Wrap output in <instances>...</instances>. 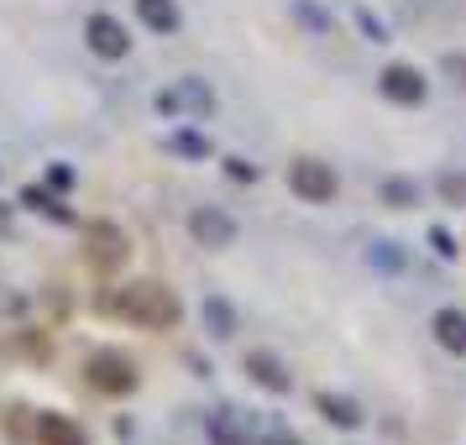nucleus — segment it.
Wrapping results in <instances>:
<instances>
[{
  "label": "nucleus",
  "instance_id": "obj_3",
  "mask_svg": "<svg viewBox=\"0 0 466 445\" xmlns=\"http://www.w3.org/2000/svg\"><path fill=\"white\" fill-rule=\"evenodd\" d=\"M16 435H26L32 445H89V435L79 424L68 420V414H53V409H16V420H11Z\"/></svg>",
  "mask_w": 466,
  "mask_h": 445
},
{
  "label": "nucleus",
  "instance_id": "obj_17",
  "mask_svg": "<svg viewBox=\"0 0 466 445\" xmlns=\"http://www.w3.org/2000/svg\"><path fill=\"white\" fill-rule=\"evenodd\" d=\"M382 205H388V210H414V205H420V184L403 178V173L382 178Z\"/></svg>",
  "mask_w": 466,
  "mask_h": 445
},
{
  "label": "nucleus",
  "instance_id": "obj_21",
  "mask_svg": "<svg viewBox=\"0 0 466 445\" xmlns=\"http://www.w3.org/2000/svg\"><path fill=\"white\" fill-rule=\"evenodd\" d=\"M441 199L445 205H466V173H441Z\"/></svg>",
  "mask_w": 466,
  "mask_h": 445
},
{
  "label": "nucleus",
  "instance_id": "obj_1",
  "mask_svg": "<svg viewBox=\"0 0 466 445\" xmlns=\"http://www.w3.org/2000/svg\"><path fill=\"white\" fill-rule=\"evenodd\" d=\"M106 315L127 319L137 330H173V325L184 319V304H178V294H173L168 283H157V278H131L116 294H106Z\"/></svg>",
  "mask_w": 466,
  "mask_h": 445
},
{
  "label": "nucleus",
  "instance_id": "obj_22",
  "mask_svg": "<svg viewBox=\"0 0 466 445\" xmlns=\"http://www.w3.org/2000/svg\"><path fill=\"white\" fill-rule=\"evenodd\" d=\"M430 247H435V257H445V262L461 252V247H456V236L445 231V226H430Z\"/></svg>",
  "mask_w": 466,
  "mask_h": 445
},
{
  "label": "nucleus",
  "instance_id": "obj_23",
  "mask_svg": "<svg viewBox=\"0 0 466 445\" xmlns=\"http://www.w3.org/2000/svg\"><path fill=\"white\" fill-rule=\"evenodd\" d=\"M357 26H361V37H367V43H388V26H382L372 11H357Z\"/></svg>",
  "mask_w": 466,
  "mask_h": 445
},
{
  "label": "nucleus",
  "instance_id": "obj_9",
  "mask_svg": "<svg viewBox=\"0 0 466 445\" xmlns=\"http://www.w3.org/2000/svg\"><path fill=\"white\" fill-rule=\"evenodd\" d=\"M189 236L199 247H210V252H226L236 241V220L220 210V205H199V210L189 215Z\"/></svg>",
  "mask_w": 466,
  "mask_h": 445
},
{
  "label": "nucleus",
  "instance_id": "obj_24",
  "mask_svg": "<svg viewBox=\"0 0 466 445\" xmlns=\"http://www.w3.org/2000/svg\"><path fill=\"white\" fill-rule=\"evenodd\" d=\"M226 173L236 184H257V163H247V157H226Z\"/></svg>",
  "mask_w": 466,
  "mask_h": 445
},
{
  "label": "nucleus",
  "instance_id": "obj_28",
  "mask_svg": "<svg viewBox=\"0 0 466 445\" xmlns=\"http://www.w3.org/2000/svg\"><path fill=\"white\" fill-rule=\"evenodd\" d=\"M445 74H456V79L466 85V58L461 53H445Z\"/></svg>",
  "mask_w": 466,
  "mask_h": 445
},
{
  "label": "nucleus",
  "instance_id": "obj_19",
  "mask_svg": "<svg viewBox=\"0 0 466 445\" xmlns=\"http://www.w3.org/2000/svg\"><path fill=\"white\" fill-rule=\"evenodd\" d=\"M367 262H372L378 273H403V262H409V252H403L399 241H372V252H367Z\"/></svg>",
  "mask_w": 466,
  "mask_h": 445
},
{
  "label": "nucleus",
  "instance_id": "obj_6",
  "mask_svg": "<svg viewBox=\"0 0 466 445\" xmlns=\"http://www.w3.org/2000/svg\"><path fill=\"white\" fill-rule=\"evenodd\" d=\"M85 382L95 388V393H110V399H121V393H137V367H131L121 351H95L85 367Z\"/></svg>",
  "mask_w": 466,
  "mask_h": 445
},
{
  "label": "nucleus",
  "instance_id": "obj_12",
  "mask_svg": "<svg viewBox=\"0 0 466 445\" xmlns=\"http://www.w3.org/2000/svg\"><path fill=\"white\" fill-rule=\"evenodd\" d=\"M137 16H142V26H147V32H157V37H173V32L184 26L178 0H137Z\"/></svg>",
  "mask_w": 466,
  "mask_h": 445
},
{
  "label": "nucleus",
  "instance_id": "obj_18",
  "mask_svg": "<svg viewBox=\"0 0 466 445\" xmlns=\"http://www.w3.org/2000/svg\"><path fill=\"white\" fill-rule=\"evenodd\" d=\"M163 147H168V152H178V157H194V163H205V157L215 152L205 131H173V137L163 142Z\"/></svg>",
  "mask_w": 466,
  "mask_h": 445
},
{
  "label": "nucleus",
  "instance_id": "obj_8",
  "mask_svg": "<svg viewBox=\"0 0 466 445\" xmlns=\"http://www.w3.org/2000/svg\"><path fill=\"white\" fill-rule=\"evenodd\" d=\"M378 89H382V100H393V106H424L430 79H424L414 64H388L378 74Z\"/></svg>",
  "mask_w": 466,
  "mask_h": 445
},
{
  "label": "nucleus",
  "instance_id": "obj_26",
  "mask_svg": "<svg viewBox=\"0 0 466 445\" xmlns=\"http://www.w3.org/2000/svg\"><path fill=\"white\" fill-rule=\"evenodd\" d=\"M257 445H304V440H299V435H289V430H268Z\"/></svg>",
  "mask_w": 466,
  "mask_h": 445
},
{
  "label": "nucleus",
  "instance_id": "obj_27",
  "mask_svg": "<svg viewBox=\"0 0 466 445\" xmlns=\"http://www.w3.org/2000/svg\"><path fill=\"white\" fill-rule=\"evenodd\" d=\"M47 184H53V189H68V184H74V168H64V163L47 168Z\"/></svg>",
  "mask_w": 466,
  "mask_h": 445
},
{
  "label": "nucleus",
  "instance_id": "obj_4",
  "mask_svg": "<svg viewBox=\"0 0 466 445\" xmlns=\"http://www.w3.org/2000/svg\"><path fill=\"white\" fill-rule=\"evenodd\" d=\"M152 110L157 116H168V121H178V116H189V121H205L215 110V89L205 85V79H178V85L157 89L152 95Z\"/></svg>",
  "mask_w": 466,
  "mask_h": 445
},
{
  "label": "nucleus",
  "instance_id": "obj_5",
  "mask_svg": "<svg viewBox=\"0 0 466 445\" xmlns=\"http://www.w3.org/2000/svg\"><path fill=\"white\" fill-rule=\"evenodd\" d=\"M289 189L304 199V205H330L340 194V178L330 163H319V157H294L289 163Z\"/></svg>",
  "mask_w": 466,
  "mask_h": 445
},
{
  "label": "nucleus",
  "instance_id": "obj_10",
  "mask_svg": "<svg viewBox=\"0 0 466 445\" xmlns=\"http://www.w3.org/2000/svg\"><path fill=\"white\" fill-rule=\"evenodd\" d=\"M241 372L262 388V393H289L294 388V372H289V361L273 357V351H247L241 357Z\"/></svg>",
  "mask_w": 466,
  "mask_h": 445
},
{
  "label": "nucleus",
  "instance_id": "obj_13",
  "mask_svg": "<svg viewBox=\"0 0 466 445\" xmlns=\"http://www.w3.org/2000/svg\"><path fill=\"white\" fill-rule=\"evenodd\" d=\"M315 409H319V420L336 424V430H361V424H367V414H361L351 399H340V393H319Z\"/></svg>",
  "mask_w": 466,
  "mask_h": 445
},
{
  "label": "nucleus",
  "instance_id": "obj_15",
  "mask_svg": "<svg viewBox=\"0 0 466 445\" xmlns=\"http://www.w3.org/2000/svg\"><path fill=\"white\" fill-rule=\"evenodd\" d=\"M247 440H252L247 414H236V409H220V414H210V445H247Z\"/></svg>",
  "mask_w": 466,
  "mask_h": 445
},
{
  "label": "nucleus",
  "instance_id": "obj_2",
  "mask_svg": "<svg viewBox=\"0 0 466 445\" xmlns=\"http://www.w3.org/2000/svg\"><path fill=\"white\" fill-rule=\"evenodd\" d=\"M85 257H89V268H95L100 278H116L121 268H127V257H131L127 231H121L116 220H89L85 226Z\"/></svg>",
  "mask_w": 466,
  "mask_h": 445
},
{
  "label": "nucleus",
  "instance_id": "obj_11",
  "mask_svg": "<svg viewBox=\"0 0 466 445\" xmlns=\"http://www.w3.org/2000/svg\"><path fill=\"white\" fill-rule=\"evenodd\" d=\"M199 319H205V330H210L215 340H231L236 330H241V315H236V304H231V298H220V294H210L205 304H199Z\"/></svg>",
  "mask_w": 466,
  "mask_h": 445
},
{
  "label": "nucleus",
  "instance_id": "obj_16",
  "mask_svg": "<svg viewBox=\"0 0 466 445\" xmlns=\"http://www.w3.org/2000/svg\"><path fill=\"white\" fill-rule=\"evenodd\" d=\"M22 210H37V215H47V220H58V226L74 220V210H64V199H53V194L37 189V184H26L22 189Z\"/></svg>",
  "mask_w": 466,
  "mask_h": 445
},
{
  "label": "nucleus",
  "instance_id": "obj_14",
  "mask_svg": "<svg viewBox=\"0 0 466 445\" xmlns=\"http://www.w3.org/2000/svg\"><path fill=\"white\" fill-rule=\"evenodd\" d=\"M430 330H435V340L451 357H466V315L461 309H441V315L430 319Z\"/></svg>",
  "mask_w": 466,
  "mask_h": 445
},
{
  "label": "nucleus",
  "instance_id": "obj_7",
  "mask_svg": "<svg viewBox=\"0 0 466 445\" xmlns=\"http://www.w3.org/2000/svg\"><path fill=\"white\" fill-rule=\"evenodd\" d=\"M85 43H89L95 58H110V64H116V58H127L131 53V32L116 22L110 11H95V16L85 22Z\"/></svg>",
  "mask_w": 466,
  "mask_h": 445
},
{
  "label": "nucleus",
  "instance_id": "obj_20",
  "mask_svg": "<svg viewBox=\"0 0 466 445\" xmlns=\"http://www.w3.org/2000/svg\"><path fill=\"white\" fill-rule=\"evenodd\" d=\"M294 16H299V22H304V26H309L315 37H330V16L319 11L315 0H294Z\"/></svg>",
  "mask_w": 466,
  "mask_h": 445
},
{
  "label": "nucleus",
  "instance_id": "obj_25",
  "mask_svg": "<svg viewBox=\"0 0 466 445\" xmlns=\"http://www.w3.org/2000/svg\"><path fill=\"white\" fill-rule=\"evenodd\" d=\"M22 351H26L32 361H47V357H53V346H47L43 336H26V340H22Z\"/></svg>",
  "mask_w": 466,
  "mask_h": 445
}]
</instances>
